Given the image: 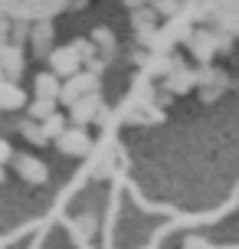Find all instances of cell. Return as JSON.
I'll return each mask as SVG.
<instances>
[{
  "instance_id": "cell-24",
  "label": "cell",
  "mask_w": 239,
  "mask_h": 249,
  "mask_svg": "<svg viewBox=\"0 0 239 249\" xmlns=\"http://www.w3.org/2000/svg\"><path fill=\"white\" fill-rule=\"evenodd\" d=\"M0 180H3V164H0Z\"/></svg>"
},
{
  "instance_id": "cell-19",
  "label": "cell",
  "mask_w": 239,
  "mask_h": 249,
  "mask_svg": "<svg viewBox=\"0 0 239 249\" xmlns=\"http://www.w3.org/2000/svg\"><path fill=\"white\" fill-rule=\"evenodd\" d=\"M154 10L161 13V17H177L180 3H177V0H154Z\"/></svg>"
},
{
  "instance_id": "cell-11",
  "label": "cell",
  "mask_w": 239,
  "mask_h": 249,
  "mask_svg": "<svg viewBox=\"0 0 239 249\" xmlns=\"http://www.w3.org/2000/svg\"><path fill=\"white\" fill-rule=\"evenodd\" d=\"M30 39H33V53H36L39 59H46L52 53V23L50 20H43V23L33 26V33H30Z\"/></svg>"
},
{
  "instance_id": "cell-25",
  "label": "cell",
  "mask_w": 239,
  "mask_h": 249,
  "mask_svg": "<svg viewBox=\"0 0 239 249\" xmlns=\"http://www.w3.org/2000/svg\"><path fill=\"white\" fill-rule=\"evenodd\" d=\"M0 79H3V66H0Z\"/></svg>"
},
{
  "instance_id": "cell-16",
  "label": "cell",
  "mask_w": 239,
  "mask_h": 249,
  "mask_svg": "<svg viewBox=\"0 0 239 249\" xmlns=\"http://www.w3.org/2000/svg\"><path fill=\"white\" fill-rule=\"evenodd\" d=\"M56 108H59V99H33L30 102V118H36V122H46L50 115H56Z\"/></svg>"
},
{
  "instance_id": "cell-21",
  "label": "cell",
  "mask_w": 239,
  "mask_h": 249,
  "mask_svg": "<svg viewBox=\"0 0 239 249\" xmlns=\"http://www.w3.org/2000/svg\"><path fill=\"white\" fill-rule=\"evenodd\" d=\"M7 161H13V148L0 138V164H7Z\"/></svg>"
},
{
  "instance_id": "cell-13",
  "label": "cell",
  "mask_w": 239,
  "mask_h": 249,
  "mask_svg": "<svg viewBox=\"0 0 239 249\" xmlns=\"http://www.w3.org/2000/svg\"><path fill=\"white\" fill-rule=\"evenodd\" d=\"M154 17H157V10H144V7H138V13L131 17V23H135V30H138L141 43H151V36H154Z\"/></svg>"
},
{
  "instance_id": "cell-12",
  "label": "cell",
  "mask_w": 239,
  "mask_h": 249,
  "mask_svg": "<svg viewBox=\"0 0 239 249\" xmlns=\"http://www.w3.org/2000/svg\"><path fill=\"white\" fill-rule=\"evenodd\" d=\"M59 92H63V82H59V75L52 69L36 75V82H33V95L36 99H59Z\"/></svg>"
},
{
  "instance_id": "cell-14",
  "label": "cell",
  "mask_w": 239,
  "mask_h": 249,
  "mask_svg": "<svg viewBox=\"0 0 239 249\" xmlns=\"http://www.w3.org/2000/svg\"><path fill=\"white\" fill-rule=\"evenodd\" d=\"M92 39H95V46L102 50V59L108 62L115 56V33L108 26H95V30H92Z\"/></svg>"
},
{
  "instance_id": "cell-17",
  "label": "cell",
  "mask_w": 239,
  "mask_h": 249,
  "mask_svg": "<svg viewBox=\"0 0 239 249\" xmlns=\"http://www.w3.org/2000/svg\"><path fill=\"white\" fill-rule=\"evenodd\" d=\"M43 131H46V138H50V141H56V138H59V135L66 131V118H63L59 112H56V115H50V118L43 122Z\"/></svg>"
},
{
  "instance_id": "cell-2",
  "label": "cell",
  "mask_w": 239,
  "mask_h": 249,
  "mask_svg": "<svg viewBox=\"0 0 239 249\" xmlns=\"http://www.w3.org/2000/svg\"><path fill=\"white\" fill-rule=\"evenodd\" d=\"M56 148L63 151L66 158H85L88 148H92V138L82 131V124H72V128H66L63 135L56 138Z\"/></svg>"
},
{
  "instance_id": "cell-15",
  "label": "cell",
  "mask_w": 239,
  "mask_h": 249,
  "mask_svg": "<svg viewBox=\"0 0 239 249\" xmlns=\"http://www.w3.org/2000/svg\"><path fill=\"white\" fill-rule=\"evenodd\" d=\"M20 135L30 141V144H36V148H43L50 138H46V131H43V122H36V118H26L23 124H20Z\"/></svg>"
},
{
  "instance_id": "cell-4",
  "label": "cell",
  "mask_w": 239,
  "mask_h": 249,
  "mask_svg": "<svg viewBox=\"0 0 239 249\" xmlns=\"http://www.w3.org/2000/svg\"><path fill=\"white\" fill-rule=\"evenodd\" d=\"M50 69L59 79H69V75H76L82 69V56L76 53V46H59V50L50 53Z\"/></svg>"
},
{
  "instance_id": "cell-22",
  "label": "cell",
  "mask_w": 239,
  "mask_h": 249,
  "mask_svg": "<svg viewBox=\"0 0 239 249\" xmlns=\"http://www.w3.org/2000/svg\"><path fill=\"white\" fill-rule=\"evenodd\" d=\"M7 39H10V23H7V20L0 17V46H3Z\"/></svg>"
},
{
  "instance_id": "cell-10",
  "label": "cell",
  "mask_w": 239,
  "mask_h": 249,
  "mask_svg": "<svg viewBox=\"0 0 239 249\" xmlns=\"http://www.w3.org/2000/svg\"><path fill=\"white\" fill-rule=\"evenodd\" d=\"M26 105V92L20 89V82L13 79H0V108L13 112V108H23Z\"/></svg>"
},
{
  "instance_id": "cell-6",
  "label": "cell",
  "mask_w": 239,
  "mask_h": 249,
  "mask_svg": "<svg viewBox=\"0 0 239 249\" xmlns=\"http://www.w3.org/2000/svg\"><path fill=\"white\" fill-rule=\"evenodd\" d=\"M197 82H200V99L203 102H216L223 95V89H226V75L220 72V69H200L197 72Z\"/></svg>"
},
{
  "instance_id": "cell-1",
  "label": "cell",
  "mask_w": 239,
  "mask_h": 249,
  "mask_svg": "<svg viewBox=\"0 0 239 249\" xmlns=\"http://www.w3.org/2000/svg\"><path fill=\"white\" fill-rule=\"evenodd\" d=\"M88 92H99V72H88V69L82 72V69H79L76 75H69V79L63 82L59 105H66V108H69L76 99H82V95H88Z\"/></svg>"
},
{
  "instance_id": "cell-20",
  "label": "cell",
  "mask_w": 239,
  "mask_h": 249,
  "mask_svg": "<svg viewBox=\"0 0 239 249\" xmlns=\"http://www.w3.org/2000/svg\"><path fill=\"white\" fill-rule=\"evenodd\" d=\"M79 233L88 239L92 233H95V220H92V216H82V220H79Z\"/></svg>"
},
{
  "instance_id": "cell-5",
  "label": "cell",
  "mask_w": 239,
  "mask_h": 249,
  "mask_svg": "<svg viewBox=\"0 0 239 249\" xmlns=\"http://www.w3.org/2000/svg\"><path fill=\"white\" fill-rule=\"evenodd\" d=\"M187 43H190V53L200 62H210L216 53H220V39H216L213 30H193Z\"/></svg>"
},
{
  "instance_id": "cell-8",
  "label": "cell",
  "mask_w": 239,
  "mask_h": 249,
  "mask_svg": "<svg viewBox=\"0 0 239 249\" xmlns=\"http://www.w3.org/2000/svg\"><path fill=\"white\" fill-rule=\"evenodd\" d=\"M193 86H197V72H190L187 66H180V62H177L174 69H171V75H167V82H164V92L184 95V92H190Z\"/></svg>"
},
{
  "instance_id": "cell-7",
  "label": "cell",
  "mask_w": 239,
  "mask_h": 249,
  "mask_svg": "<svg viewBox=\"0 0 239 249\" xmlns=\"http://www.w3.org/2000/svg\"><path fill=\"white\" fill-rule=\"evenodd\" d=\"M0 66H3V79L20 82V75H23V53H20L17 43H3L0 46Z\"/></svg>"
},
{
  "instance_id": "cell-3",
  "label": "cell",
  "mask_w": 239,
  "mask_h": 249,
  "mask_svg": "<svg viewBox=\"0 0 239 249\" xmlns=\"http://www.w3.org/2000/svg\"><path fill=\"white\" fill-rule=\"evenodd\" d=\"M102 108H105L102 92H88V95H82V99H76L69 105V118H72V124H88L102 115Z\"/></svg>"
},
{
  "instance_id": "cell-18",
  "label": "cell",
  "mask_w": 239,
  "mask_h": 249,
  "mask_svg": "<svg viewBox=\"0 0 239 249\" xmlns=\"http://www.w3.org/2000/svg\"><path fill=\"white\" fill-rule=\"evenodd\" d=\"M72 46H76V53L82 56V62H92V59H95V50H99V46H95V39H92V36H88V39H76Z\"/></svg>"
},
{
  "instance_id": "cell-9",
  "label": "cell",
  "mask_w": 239,
  "mask_h": 249,
  "mask_svg": "<svg viewBox=\"0 0 239 249\" xmlns=\"http://www.w3.org/2000/svg\"><path fill=\"white\" fill-rule=\"evenodd\" d=\"M13 164H17V174L23 177L26 184H46V177H50V171H46V164L36 161V158H13Z\"/></svg>"
},
{
  "instance_id": "cell-23",
  "label": "cell",
  "mask_w": 239,
  "mask_h": 249,
  "mask_svg": "<svg viewBox=\"0 0 239 249\" xmlns=\"http://www.w3.org/2000/svg\"><path fill=\"white\" fill-rule=\"evenodd\" d=\"M187 249H210L206 243H200V239H187Z\"/></svg>"
}]
</instances>
